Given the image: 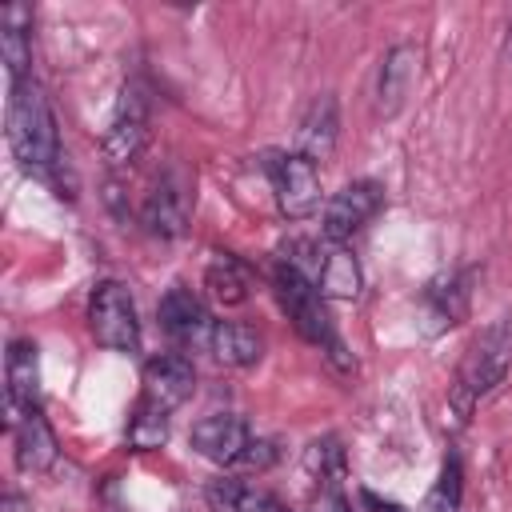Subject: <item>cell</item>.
<instances>
[{"label":"cell","mask_w":512,"mask_h":512,"mask_svg":"<svg viewBox=\"0 0 512 512\" xmlns=\"http://www.w3.org/2000/svg\"><path fill=\"white\" fill-rule=\"evenodd\" d=\"M416 76H420V52L412 44H392L384 52L380 76H376V116L392 120L408 104Z\"/></svg>","instance_id":"obj_13"},{"label":"cell","mask_w":512,"mask_h":512,"mask_svg":"<svg viewBox=\"0 0 512 512\" xmlns=\"http://www.w3.org/2000/svg\"><path fill=\"white\" fill-rule=\"evenodd\" d=\"M272 284H276V296H280V308L288 312V320L296 324V332L308 340V344H316L320 352H328V360L336 364V368H352V360L344 356L348 348H344V340L336 336V328H332V316H328V304H324V292L300 272V268H292V264H276V276H272Z\"/></svg>","instance_id":"obj_3"},{"label":"cell","mask_w":512,"mask_h":512,"mask_svg":"<svg viewBox=\"0 0 512 512\" xmlns=\"http://www.w3.org/2000/svg\"><path fill=\"white\" fill-rule=\"evenodd\" d=\"M508 368H512V324L496 320L468 344L456 380L448 388V412L456 416V424H468L472 408L508 376Z\"/></svg>","instance_id":"obj_2"},{"label":"cell","mask_w":512,"mask_h":512,"mask_svg":"<svg viewBox=\"0 0 512 512\" xmlns=\"http://www.w3.org/2000/svg\"><path fill=\"white\" fill-rule=\"evenodd\" d=\"M204 288H208V296H212L216 304L236 308V304L248 300L252 280H248V272H244V264H240L236 256H216V260L204 268Z\"/></svg>","instance_id":"obj_21"},{"label":"cell","mask_w":512,"mask_h":512,"mask_svg":"<svg viewBox=\"0 0 512 512\" xmlns=\"http://www.w3.org/2000/svg\"><path fill=\"white\" fill-rule=\"evenodd\" d=\"M88 328L108 352H140V316L128 284L100 280L88 296Z\"/></svg>","instance_id":"obj_6"},{"label":"cell","mask_w":512,"mask_h":512,"mask_svg":"<svg viewBox=\"0 0 512 512\" xmlns=\"http://www.w3.org/2000/svg\"><path fill=\"white\" fill-rule=\"evenodd\" d=\"M160 328L176 340V344H208V332H212V320L200 304L196 292L188 288H168L160 296Z\"/></svg>","instance_id":"obj_16"},{"label":"cell","mask_w":512,"mask_h":512,"mask_svg":"<svg viewBox=\"0 0 512 512\" xmlns=\"http://www.w3.org/2000/svg\"><path fill=\"white\" fill-rule=\"evenodd\" d=\"M192 384H196L192 364L180 352H164L144 364V396L140 400H148L160 412H172L192 396Z\"/></svg>","instance_id":"obj_14"},{"label":"cell","mask_w":512,"mask_h":512,"mask_svg":"<svg viewBox=\"0 0 512 512\" xmlns=\"http://www.w3.org/2000/svg\"><path fill=\"white\" fill-rule=\"evenodd\" d=\"M364 500H368V504H372V508H376V512H404V508H400V504H388V500H376V496H372V492H364Z\"/></svg>","instance_id":"obj_27"},{"label":"cell","mask_w":512,"mask_h":512,"mask_svg":"<svg viewBox=\"0 0 512 512\" xmlns=\"http://www.w3.org/2000/svg\"><path fill=\"white\" fill-rule=\"evenodd\" d=\"M128 444L136 448V452H148V448H160L164 440H168V412H160V408H152L148 400H140L136 404V412H132V420H128Z\"/></svg>","instance_id":"obj_23"},{"label":"cell","mask_w":512,"mask_h":512,"mask_svg":"<svg viewBox=\"0 0 512 512\" xmlns=\"http://www.w3.org/2000/svg\"><path fill=\"white\" fill-rule=\"evenodd\" d=\"M208 504L212 512H288L272 492L256 488V484H244L236 476H220L208 484Z\"/></svg>","instance_id":"obj_19"},{"label":"cell","mask_w":512,"mask_h":512,"mask_svg":"<svg viewBox=\"0 0 512 512\" xmlns=\"http://www.w3.org/2000/svg\"><path fill=\"white\" fill-rule=\"evenodd\" d=\"M276 204L288 220H304L320 208V172L312 160H304L300 152H268L264 160Z\"/></svg>","instance_id":"obj_7"},{"label":"cell","mask_w":512,"mask_h":512,"mask_svg":"<svg viewBox=\"0 0 512 512\" xmlns=\"http://www.w3.org/2000/svg\"><path fill=\"white\" fill-rule=\"evenodd\" d=\"M468 300H472V268L464 272H448L440 280H432L424 288V308L440 320V324H456L464 312H468Z\"/></svg>","instance_id":"obj_20"},{"label":"cell","mask_w":512,"mask_h":512,"mask_svg":"<svg viewBox=\"0 0 512 512\" xmlns=\"http://www.w3.org/2000/svg\"><path fill=\"white\" fill-rule=\"evenodd\" d=\"M8 148L32 176L60 188V196H72L64 188V160L68 156L60 148L56 116H52V104L36 80L8 84Z\"/></svg>","instance_id":"obj_1"},{"label":"cell","mask_w":512,"mask_h":512,"mask_svg":"<svg viewBox=\"0 0 512 512\" xmlns=\"http://www.w3.org/2000/svg\"><path fill=\"white\" fill-rule=\"evenodd\" d=\"M336 140H340V108H336L332 92H320L308 100V108L296 124V148L292 152H300L312 164H324V160H332Z\"/></svg>","instance_id":"obj_12"},{"label":"cell","mask_w":512,"mask_h":512,"mask_svg":"<svg viewBox=\"0 0 512 512\" xmlns=\"http://www.w3.org/2000/svg\"><path fill=\"white\" fill-rule=\"evenodd\" d=\"M304 472L316 480V484H340L344 476V448L336 436H320L304 448Z\"/></svg>","instance_id":"obj_22"},{"label":"cell","mask_w":512,"mask_h":512,"mask_svg":"<svg viewBox=\"0 0 512 512\" xmlns=\"http://www.w3.org/2000/svg\"><path fill=\"white\" fill-rule=\"evenodd\" d=\"M304 512H352V508H348L340 484H316V492H312V500H308Z\"/></svg>","instance_id":"obj_25"},{"label":"cell","mask_w":512,"mask_h":512,"mask_svg":"<svg viewBox=\"0 0 512 512\" xmlns=\"http://www.w3.org/2000/svg\"><path fill=\"white\" fill-rule=\"evenodd\" d=\"M280 260L300 268L332 300H356L360 288H364L360 264H356V256L344 244H332V240H292V244H284Z\"/></svg>","instance_id":"obj_4"},{"label":"cell","mask_w":512,"mask_h":512,"mask_svg":"<svg viewBox=\"0 0 512 512\" xmlns=\"http://www.w3.org/2000/svg\"><path fill=\"white\" fill-rule=\"evenodd\" d=\"M40 356H36V344L16 336L8 344V356H4V424L8 432L32 412L40 408Z\"/></svg>","instance_id":"obj_9"},{"label":"cell","mask_w":512,"mask_h":512,"mask_svg":"<svg viewBox=\"0 0 512 512\" xmlns=\"http://www.w3.org/2000/svg\"><path fill=\"white\" fill-rule=\"evenodd\" d=\"M28 32H32V8L28 4H8L0 12V56H4V68H8V84L28 80V68H32Z\"/></svg>","instance_id":"obj_17"},{"label":"cell","mask_w":512,"mask_h":512,"mask_svg":"<svg viewBox=\"0 0 512 512\" xmlns=\"http://www.w3.org/2000/svg\"><path fill=\"white\" fill-rule=\"evenodd\" d=\"M140 224L156 240H180L188 228V184L180 168H164L140 204Z\"/></svg>","instance_id":"obj_8"},{"label":"cell","mask_w":512,"mask_h":512,"mask_svg":"<svg viewBox=\"0 0 512 512\" xmlns=\"http://www.w3.org/2000/svg\"><path fill=\"white\" fill-rule=\"evenodd\" d=\"M224 368H248L260 360L264 344L256 336V328L240 324V320H212V332H208V344H204Z\"/></svg>","instance_id":"obj_18"},{"label":"cell","mask_w":512,"mask_h":512,"mask_svg":"<svg viewBox=\"0 0 512 512\" xmlns=\"http://www.w3.org/2000/svg\"><path fill=\"white\" fill-rule=\"evenodd\" d=\"M148 148V92L140 80H128L120 88V100H116V112L108 120V132L100 140V156H104V168L112 172H124L140 160V152Z\"/></svg>","instance_id":"obj_5"},{"label":"cell","mask_w":512,"mask_h":512,"mask_svg":"<svg viewBox=\"0 0 512 512\" xmlns=\"http://www.w3.org/2000/svg\"><path fill=\"white\" fill-rule=\"evenodd\" d=\"M380 208H384V188L376 180H352V184H344L328 200V208H324V224H320L324 228V240H332V244L352 240Z\"/></svg>","instance_id":"obj_10"},{"label":"cell","mask_w":512,"mask_h":512,"mask_svg":"<svg viewBox=\"0 0 512 512\" xmlns=\"http://www.w3.org/2000/svg\"><path fill=\"white\" fill-rule=\"evenodd\" d=\"M188 440H192V448H196L204 460H212V464H240L244 448L252 444V432H248V424H244L240 416H232V412H212V416H200V420L192 424Z\"/></svg>","instance_id":"obj_11"},{"label":"cell","mask_w":512,"mask_h":512,"mask_svg":"<svg viewBox=\"0 0 512 512\" xmlns=\"http://www.w3.org/2000/svg\"><path fill=\"white\" fill-rule=\"evenodd\" d=\"M12 444H16V448H12L16 468H20L24 476H44V472H52L56 460H60L56 432H52V424L44 420L40 408H32V412L12 428Z\"/></svg>","instance_id":"obj_15"},{"label":"cell","mask_w":512,"mask_h":512,"mask_svg":"<svg viewBox=\"0 0 512 512\" xmlns=\"http://www.w3.org/2000/svg\"><path fill=\"white\" fill-rule=\"evenodd\" d=\"M460 496H464V476H460V460L448 456L440 468V480L428 492V512H460Z\"/></svg>","instance_id":"obj_24"},{"label":"cell","mask_w":512,"mask_h":512,"mask_svg":"<svg viewBox=\"0 0 512 512\" xmlns=\"http://www.w3.org/2000/svg\"><path fill=\"white\" fill-rule=\"evenodd\" d=\"M272 460H276V444H272V440H256V436H252V444H248V448H244V456H240V468H256V472H260V468H268Z\"/></svg>","instance_id":"obj_26"}]
</instances>
